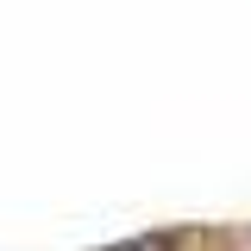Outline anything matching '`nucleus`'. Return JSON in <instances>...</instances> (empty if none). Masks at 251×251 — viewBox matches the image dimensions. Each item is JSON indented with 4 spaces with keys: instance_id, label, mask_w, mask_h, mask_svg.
Listing matches in <instances>:
<instances>
[{
    "instance_id": "f257e3e1",
    "label": "nucleus",
    "mask_w": 251,
    "mask_h": 251,
    "mask_svg": "<svg viewBox=\"0 0 251 251\" xmlns=\"http://www.w3.org/2000/svg\"><path fill=\"white\" fill-rule=\"evenodd\" d=\"M113 251H176V232H157V239H132V245H113Z\"/></svg>"
}]
</instances>
